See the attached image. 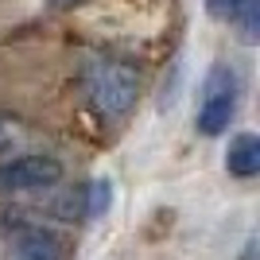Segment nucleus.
<instances>
[{
    "label": "nucleus",
    "mask_w": 260,
    "mask_h": 260,
    "mask_svg": "<svg viewBox=\"0 0 260 260\" xmlns=\"http://www.w3.org/2000/svg\"><path fill=\"white\" fill-rule=\"evenodd\" d=\"M8 260H62V241L43 225H20L8 241Z\"/></svg>",
    "instance_id": "obj_4"
},
{
    "label": "nucleus",
    "mask_w": 260,
    "mask_h": 260,
    "mask_svg": "<svg viewBox=\"0 0 260 260\" xmlns=\"http://www.w3.org/2000/svg\"><path fill=\"white\" fill-rule=\"evenodd\" d=\"M54 4H74V0H54Z\"/></svg>",
    "instance_id": "obj_9"
},
{
    "label": "nucleus",
    "mask_w": 260,
    "mask_h": 260,
    "mask_svg": "<svg viewBox=\"0 0 260 260\" xmlns=\"http://www.w3.org/2000/svg\"><path fill=\"white\" fill-rule=\"evenodd\" d=\"M62 179V163L54 155H16L0 163V194H20V190H47Z\"/></svg>",
    "instance_id": "obj_3"
},
{
    "label": "nucleus",
    "mask_w": 260,
    "mask_h": 260,
    "mask_svg": "<svg viewBox=\"0 0 260 260\" xmlns=\"http://www.w3.org/2000/svg\"><path fill=\"white\" fill-rule=\"evenodd\" d=\"M109 206H113V183L109 179H93L86 186V217H105Z\"/></svg>",
    "instance_id": "obj_7"
},
{
    "label": "nucleus",
    "mask_w": 260,
    "mask_h": 260,
    "mask_svg": "<svg viewBox=\"0 0 260 260\" xmlns=\"http://www.w3.org/2000/svg\"><path fill=\"white\" fill-rule=\"evenodd\" d=\"M229 4H233V0H206V12H210V16H217V20H225Z\"/></svg>",
    "instance_id": "obj_8"
},
{
    "label": "nucleus",
    "mask_w": 260,
    "mask_h": 260,
    "mask_svg": "<svg viewBox=\"0 0 260 260\" xmlns=\"http://www.w3.org/2000/svg\"><path fill=\"white\" fill-rule=\"evenodd\" d=\"M241 98V78L229 66H210V74L202 78V93H198V113L194 124L202 136H221L229 128V120L237 113Z\"/></svg>",
    "instance_id": "obj_2"
},
{
    "label": "nucleus",
    "mask_w": 260,
    "mask_h": 260,
    "mask_svg": "<svg viewBox=\"0 0 260 260\" xmlns=\"http://www.w3.org/2000/svg\"><path fill=\"white\" fill-rule=\"evenodd\" d=\"M86 89H89V98H93L101 117L117 120L136 105L140 74L128 62H117V58H93L86 66Z\"/></svg>",
    "instance_id": "obj_1"
},
{
    "label": "nucleus",
    "mask_w": 260,
    "mask_h": 260,
    "mask_svg": "<svg viewBox=\"0 0 260 260\" xmlns=\"http://www.w3.org/2000/svg\"><path fill=\"white\" fill-rule=\"evenodd\" d=\"M225 171L237 175V179H252L260 171V140L252 132H237L229 140V152H225Z\"/></svg>",
    "instance_id": "obj_5"
},
{
    "label": "nucleus",
    "mask_w": 260,
    "mask_h": 260,
    "mask_svg": "<svg viewBox=\"0 0 260 260\" xmlns=\"http://www.w3.org/2000/svg\"><path fill=\"white\" fill-rule=\"evenodd\" d=\"M225 20L241 31L245 43H256L260 39V0H233Z\"/></svg>",
    "instance_id": "obj_6"
}]
</instances>
